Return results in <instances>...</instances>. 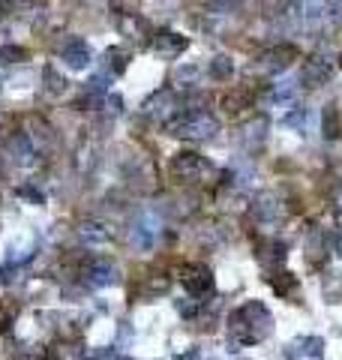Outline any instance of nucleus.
<instances>
[{"label":"nucleus","instance_id":"obj_1","mask_svg":"<svg viewBox=\"0 0 342 360\" xmlns=\"http://www.w3.org/2000/svg\"><path fill=\"white\" fill-rule=\"evenodd\" d=\"M174 135L180 138H193V142H205V138H214L216 135V117H210L207 112H193V114H184L177 123H171Z\"/></svg>","mask_w":342,"mask_h":360},{"label":"nucleus","instance_id":"obj_2","mask_svg":"<svg viewBox=\"0 0 342 360\" xmlns=\"http://www.w3.org/2000/svg\"><path fill=\"white\" fill-rule=\"evenodd\" d=\"M180 279H184L186 292H193V294H207L210 285H214V273H210L205 264H186Z\"/></svg>","mask_w":342,"mask_h":360},{"label":"nucleus","instance_id":"obj_3","mask_svg":"<svg viewBox=\"0 0 342 360\" xmlns=\"http://www.w3.org/2000/svg\"><path fill=\"white\" fill-rule=\"evenodd\" d=\"M186 45H189V39L174 33V30H159L156 39H154V52L159 57H168V60H174L177 54H184Z\"/></svg>","mask_w":342,"mask_h":360},{"label":"nucleus","instance_id":"obj_4","mask_svg":"<svg viewBox=\"0 0 342 360\" xmlns=\"http://www.w3.org/2000/svg\"><path fill=\"white\" fill-rule=\"evenodd\" d=\"M60 57H64V63L69 69H87L90 66V45L84 43V39H69V43L60 48Z\"/></svg>","mask_w":342,"mask_h":360},{"label":"nucleus","instance_id":"obj_5","mask_svg":"<svg viewBox=\"0 0 342 360\" xmlns=\"http://www.w3.org/2000/svg\"><path fill=\"white\" fill-rule=\"evenodd\" d=\"M295 48L291 45H279V48H270V52H265L258 57V69L261 73H276V69H285L291 60H295Z\"/></svg>","mask_w":342,"mask_h":360},{"label":"nucleus","instance_id":"obj_6","mask_svg":"<svg viewBox=\"0 0 342 360\" xmlns=\"http://www.w3.org/2000/svg\"><path fill=\"white\" fill-rule=\"evenodd\" d=\"M330 78V63L325 57H309L304 69H300V82L309 84V87H318V84H325Z\"/></svg>","mask_w":342,"mask_h":360},{"label":"nucleus","instance_id":"obj_7","mask_svg":"<svg viewBox=\"0 0 342 360\" xmlns=\"http://www.w3.org/2000/svg\"><path fill=\"white\" fill-rule=\"evenodd\" d=\"M117 27H120V33L129 36V39H135V43H144V39L150 36V24L144 22L142 15H133V13L120 15L117 18Z\"/></svg>","mask_w":342,"mask_h":360},{"label":"nucleus","instance_id":"obj_8","mask_svg":"<svg viewBox=\"0 0 342 360\" xmlns=\"http://www.w3.org/2000/svg\"><path fill=\"white\" fill-rule=\"evenodd\" d=\"M205 168V159H201L198 153H177L174 156V172L177 174H195Z\"/></svg>","mask_w":342,"mask_h":360},{"label":"nucleus","instance_id":"obj_9","mask_svg":"<svg viewBox=\"0 0 342 360\" xmlns=\"http://www.w3.org/2000/svg\"><path fill=\"white\" fill-rule=\"evenodd\" d=\"M126 63H129V54L124 52V48H108V52H105V69H108V73H112V75H120V73H124V69H126Z\"/></svg>","mask_w":342,"mask_h":360},{"label":"nucleus","instance_id":"obj_10","mask_svg":"<svg viewBox=\"0 0 342 360\" xmlns=\"http://www.w3.org/2000/svg\"><path fill=\"white\" fill-rule=\"evenodd\" d=\"M231 73H235V63H231L228 57H214V60H210V75L219 78V82L231 78Z\"/></svg>","mask_w":342,"mask_h":360},{"label":"nucleus","instance_id":"obj_11","mask_svg":"<svg viewBox=\"0 0 342 360\" xmlns=\"http://www.w3.org/2000/svg\"><path fill=\"white\" fill-rule=\"evenodd\" d=\"M295 93H297L295 78H283V82L274 87V99H279V103H288V99H295Z\"/></svg>","mask_w":342,"mask_h":360},{"label":"nucleus","instance_id":"obj_12","mask_svg":"<svg viewBox=\"0 0 342 360\" xmlns=\"http://www.w3.org/2000/svg\"><path fill=\"white\" fill-rule=\"evenodd\" d=\"M274 288L279 294H288V292H295V288H297V279L291 273H279V279H274Z\"/></svg>","mask_w":342,"mask_h":360},{"label":"nucleus","instance_id":"obj_13","mask_svg":"<svg viewBox=\"0 0 342 360\" xmlns=\"http://www.w3.org/2000/svg\"><path fill=\"white\" fill-rule=\"evenodd\" d=\"M325 135H336V112L334 108L325 112Z\"/></svg>","mask_w":342,"mask_h":360},{"label":"nucleus","instance_id":"obj_14","mask_svg":"<svg viewBox=\"0 0 342 360\" xmlns=\"http://www.w3.org/2000/svg\"><path fill=\"white\" fill-rule=\"evenodd\" d=\"M249 103V96L246 93H235V96H228L225 99V105H228V112H240V105Z\"/></svg>","mask_w":342,"mask_h":360},{"label":"nucleus","instance_id":"obj_15","mask_svg":"<svg viewBox=\"0 0 342 360\" xmlns=\"http://www.w3.org/2000/svg\"><path fill=\"white\" fill-rule=\"evenodd\" d=\"M304 123H306V112H304V108H297L295 114L285 117V126H304Z\"/></svg>","mask_w":342,"mask_h":360},{"label":"nucleus","instance_id":"obj_16","mask_svg":"<svg viewBox=\"0 0 342 360\" xmlns=\"http://www.w3.org/2000/svg\"><path fill=\"white\" fill-rule=\"evenodd\" d=\"M339 249H342V243H339Z\"/></svg>","mask_w":342,"mask_h":360}]
</instances>
